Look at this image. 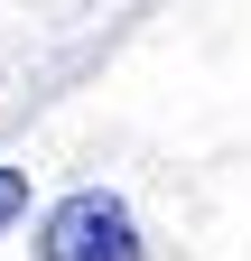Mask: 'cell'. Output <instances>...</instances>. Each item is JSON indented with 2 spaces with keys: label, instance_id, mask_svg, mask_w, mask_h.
<instances>
[{
  "label": "cell",
  "instance_id": "2",
  "mask_svg": "<svg viewBox=\"0 0 251 261\" xmlns=\"http://www.w3.org/2000/svg\"><path fill=\"white\" fill-rule=\"evenodd\" d=\"M19 215H28V177H19V168H0V233H10Z\"/></svg>",
  "mask_w": 251,
  "mask_h": 261
},
{
  "label": "cell",
  "instance_id": "1",
  "mask_svg": "<svg viewBox=\"0 0 251 261\" xmlns=\"http://www.w3.org/2000/svg\"><path fill=\"white\" fill-rule=\"evenodd\" d=\"M38 261H140V224L112 187H75L66 205H47Z\"/></svg>",
  "mask_w": 251,
  "mask_h": 261
}]
</instances>
